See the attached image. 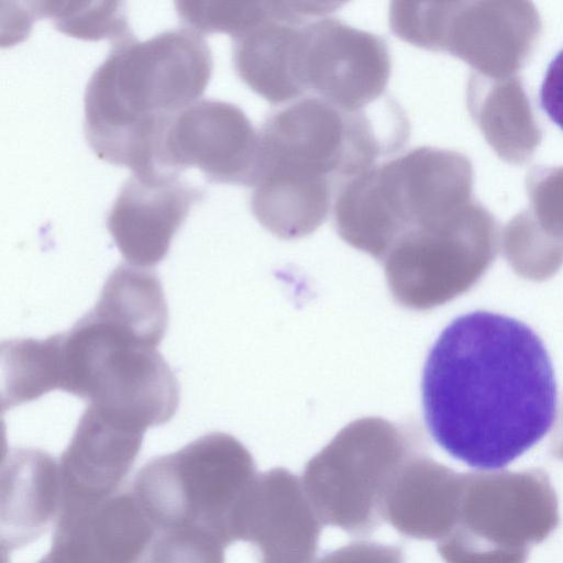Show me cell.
I'll list each match as a JSON object with an SVG mask.
<instances>
[{"label": "cell", "instance_id": "6da1fadb", "mask_svg": "<svg viewBox=\"0 0 563 563\" xmlns=\"http://www.w3.org/2000/svg\"><path fill=\"white\" fill-rule=\"evenodd\" d=\"M433 440L482 471L504 468L537 444L556 413L548 351L523 322L477 310L455 318L431 347L421 382Z\"/></svg>", "mask_w": 563, "mask_h": 563}, {"label": "cell", "instance_id": "7a4b0ae2", "mask_svg": "<svg viewBox=\"0 0 563 563\" xmlns=\"http://www.w3.org/2000/svg\"><path fill=\"white\" fill-rule=\"evenodd\" d=\"M201 34L168 30L113 43L84 96V131L95 154L133 174L158 172L155 152L167 121L197 101L212 73Z\"/></svg>", "mask_w": 563, "mask_h": 563}, {"label": "cell", "instance_id": "3957f363", "mask_svg": "<svg viewBox=\"0 0 563 563\" xmlns=\"http://www.w3.org/2000/svg\"><path fill=\"white\" fill-rule=\"evenodd\" d=\"M407 135V119L389 99L347 112L307 95L263 123L255 176L282 172L327 179L338 189L401 146Z\"/></svg>", "mask_w": 563, "mask_h": 563}, {"label": "cell", "instance_id": "277c9868", "mask_svg": "<svg viewBox=\"0 0 563 563\" xmlns=\"http://www.w3.org/2000/svg\"><path fill=\"white\" fill-rule=\"evenodd\" d=\"M60 339L59 389L144 431L173 418L177 379L136 332L92 309Z\"/></svg>", "mask_w": 563, "mask_h": 563}, {"label": "cell", "instance_id": "5b68a950", "mask_svg": "<svg viewBox=\"0 0 563 563\" xmlns=\"http://www.w3.org/2000/svg\"><path fill=\"white\" fill-rule=\"evenodd\" d=\"M427 448L415 424L362 418L307 462L301 483L322 525L366 536L383 522L385 494L401 467Z\"/></svg>", "mask_w": 563, "mask_h": 563}, {"label": "cell", "instance_id": "8992f818", "mask_svg": "<svg viewBox=\"0 0 563 563\" xmlns=\"http://www.w3.org/2000/svg\"><path fill=\"white\" fill-rule=\"evenodd\" d=\"M256 475L254 460L239 440L212 432L148 461L130 490L158 532L202 527L229 543L230 519Z\"/></svg>", "mask_w": 563, "mask_h": 563}, {"label": "cell", "instance_id": "52a82bcc", "mask_svg": "<svg viewBox=\"0 0 563 563\" xmlns=\"http://www.w3.org/2000/svg\"><path fill=\"white\" fill-rule=\"evenodd\" d=\"M452 162L416 147L344 181L333 199L338 234L380 262L406 230L449 213Z\"/></svg>", "mask_w": 563, "mask_h": 563}, {"label": "cell", "instance_id": "ba28073f", "mask_svg": "<svg viewBox=\"0 0 563 563\" xmlns=\"http://www.w3.org/2000/svg\"><path fill=\"white\" fill-rule=\"evenodd\" d=\"M462 475L459 522L452 533L489 548L529 552L556 529L558 498L541 470Z\"/></svg>", "mask_w": 563, "mask_h": 563}, {"label": "cell", "instance_id": "9c48e42d", "mask_svg": "<svg viewBox=\"0 0 563 563\" xmlns=\"http://www.w3.org/2000/svg\"><path fill=\"white\" fill-rule=\"evenodd\" d=\"M489 262L448 213L402 232L379 263L398 305L429 310L470 290Z\"/></svg>", "mask_w": 563, "mask_h": 563}, {"label": "cell", "instance_id": "30bf717a", "mask_svg": "<svg viewBox=\"0 0 563 563\" xmlns=\"http://www.w3.org/2000/svg\"><path fill=\"white\" fill-rule=\"evenodd\" d=\"M391 62L386 42L329 15L300 27L297 74L307 96L355 112L380 100Z\"/></svg>", "mask_w": 563, "mask_h": 563}, {"label": "cell", "instance_id": "8fae6325", "mask_svg": "<svg viewBox=\"0 0 563 563\" xmlns=\"http://www.w3.org/2000/svg\"><path fill=\"white\" fill-rule=\"evenodd\" d=\"M258 157V132L235 104L197 100L165 124L155 152L158 172L197 167L211 181L251 186Z\"/></svg>", "mask_w": 563, "mask_h": 563}, {"label": "cell", "instance_id": "7c38bea8", "mask_svg": "<svg viewBox=\"0 0 563 563\" xmlns=\"http://www.w3.org/2000/svg\"><path fill=\"white\" fill-rule=\"evenodd\" d=\"M322 523L301 479L286 468L257 474L235 508L230 547H249L255 563H314Z\"/></svg>", "mask_w": 563, "mask_h": 563}, {"label": "cell", "instance_id": "4fadbf2b", "mask_svg": "<svg viewBox=\"0 0 563 563\" xmlns=\"http://www.w3.org/2000/svg\"><path fill=\"white\" fill-rule=\"evenodd\" d=\"M202 194L174 173L133 174L107 217L108 231L126 263L144 269L159 263Z\"/></svg>", "mask_w": 563, "mask_h": 563}, {"label": "cell", "instance_id": "5bb4252c", "mask_svg": "<svg viewBox=\"0 0 563 563\" xmlns=\"http://www.w3.org/2000/svg\"><path fill=\"white\" fill-rule=\"evenodd\" d=\"M157 532L129 489L63 509L44 556L49 563H146Z\"/></svg>", "mask_w": 563, "mask_h": 563}, {"label": "cell", "instance_id": "9a60e30c", "mask_svg": "<svg viewBox=\"0 0 563 563\" xmlns=\"http://www.w3.org/2000/svg\"><path fill=\"white\" fill-rule=\"evenodd\" d=\"M145 431L88 405L58 461L62 508L92 505L119 493Z\"/></svg>", "mask_w": 563, "mask_h": 563}, {"label": "cell", "instance_id": "2e32d148", "mask_svg": "<svg viewBox=\"0 0 563 563\" xmlns=\"http://www.w3.org/2000/svg\"><path fill=\"white\" fill-rule=\"evenodd\" d=\"M462 477L427 452L415 455L385 494L383 521L405 537L440 542L457 526Z\"/></svg>", "mask_w": 563, "mask_h": 563}, {"label": "cell", "instance_id": "e0dca14e", "mask_svg": "<svg viewBox=\"0 0 563 563\" xmlns=\"http://www.w3.org/2000/svg\"><path fill=\"white\" fill-rule=\"evenodd\" d=\"M62 508L58 462L38 449H13L2 462V553L29 544L57 520Z\"/></svg>", "mask_w": 563, "mask_h": 563}, {"label": "cell", "instance_id": "ac0fdd59", "mask_svg": "<svg viewBox=\"0 0 563 563\" xmlns=\"http://www.w3.org/2000/svg\"><path fill=\"white\" fill-rule=\"evenodd\" d=\"M269 8L267 19L233 38V65L241 80L265 100L289 103L306 96L297 75L299 33L305 23L283 20L273 1Z\"/></svg>", "mask_w": 563, "mask_h": 563}, {"label": "cell", "instance_id": "d6986e66", "mask_svg": "<svg viewBox=\"0 0 563 563\" xmlns=\"http://www.w3.org/2000/svg\"><path fill=\"white\" fill-rule=\"evenodd\" d=\"M251 210L272 234L284 240L309 235L327 219L335 186L286 173L258 174L252 184Z\"/></svg>", "mask_w": 563, "mask_h": 563}, {"label": "cell", "instance_id": "ffe728a7", "mask_svg": "<svg viewBox=\"0 0 563 563\" xmlns=\"http://www.w3.org/2000/svg\"><path fill=\"white\" fill-rule=\"evenodd\" d=\"M60 333L1 345V407L10 409L59 389Z\"/></svg>", "mask_w": 563, "mask_h": 563}, {"label": "cell", "instance_id": "44dd1931", "mask_svg": "<svg viewBox=\"0 0 563 563\" xmlns=\"http://www.w3.org/2000/svg\"><path fill=\"white\" fill-rule=\"evenodd\" d=\"M36 16H46L55 27L77 38H110L132 35L123 3L119 1H30Z\"/></svg>", "mask_w": 563, "mask_h": 563}, {"label": "cell", "instance_id": "7402d4cb", "mask_svg": "<svg viewBox=\"0 0 563 563\" xmlns=\"http://www.w3.org/2000/svg\"><path fill=\"white\" fill-rule=\"evenodd\" d=\"M179 19L202 33H228L239 37L261 24L271 13L269 1H176Z\"/></svg>", "mask_w": 563, "mask_h": 563}, {"label": "cell", "instance_id": "603a6c76", "mask_svg": "<svg viewBox=\"0 0 563 563\" xmlns=\"http://www.w3.org/2000/svg\"><path fill=\"white\" fill-rule=\"evenodd\" d=\"M229 544L218 532L183 527L157 532L146 563H228Z\"/></svg>", "mask_w": 563, "mask_h": 563}, {"label": "cell", "instance_id": "cb8c5ba5", "mask_svg": "<svg viewBox=\"0 0 563 563\" xmlns=\"http://www.w3.org/2000/svg\"><path fill=\"white\" fill-rule=\"evenodd\" d=\"M314 563H405V555L397 545L355 541L325 553Z\"/></svg>", "mask_w": 563, "mask_h": 563}, {"label": "cell", "instance_id": "d4e9b609", "mask_svg": "<svg viewBox=\"0 0 563 563\" xmlns=\"http://www.w3.org/2000/svg\"><path fill=\"white\" fill-rule=\"evenodd\" d=\"M542 109L563 130V49L550 63L540 91Z\"/></svg>", "mask_w": 563, "mask_h": 563}, {"label": "cell", "instance_id": "484cf974", "mask_svg": "<svg viewBox=\"0 0 563 563\" xmlns=\"http://www.w3.org/2000/svg\"><path fill=\"white\" fill-rule=\"evenodd\" d=\"M456 563H526L523 560L507 555L482 554L473 555L457 561Z\"/></svg>", "mask_w": 563, "mask_h": 563}, {"label": "cell", "instance_id": "4316f807", "mask_svg": "<svg viewBox=\"0 0 563 563\" xmlns=\"http://www.w3.org/2000/svg\"><path fill=\"white\" fill-rule=\"evenodd\" d=\"M37 563H49V561L43 556Z\"/></svg>", "mask_w": 563, "mask_h": 563}]
</instances>
